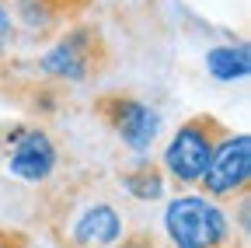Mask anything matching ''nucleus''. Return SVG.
Returning a JSON list of instances; mask_svg holds the SVG:
<instances>
[{
  "label": "nucleus",
  "mask_w": 251,
  "mask_h": 248,
  "mask_svg": "<svg viewBox=\"0 0 251 248\" xmlns=\"http://www.w3.org/2000/svg\"><path fill=\"white\" fill-rule=\"evenodd\" d=\"M42 213L59 248H112L122 238V213L101 193L98 175L56 182Z\"/></svg>",
  "instance_id": "nucleus-1"
},
{
  "label": "nucleus",
  "mask_w": 251,
  "mask_h": 248,
  "mask_svg": "<svg viewBox=\"0 0 251 248\" xmlns=\"http://www.w3.org/2000/svg\"><path fill=\"white\" fill-rule=\"evenodd\" d=\"M112 63L108 42L101 35V28L94 25H70L67 32L49 46L35 70H42V81L49 84H87L94 77H101Z\"/></svg>",
  "instance_id": "nucleus-2"
},
{
  "label": "nucleus",
  "mask_w": 251,
  "mask_h": 248,
  "mask_svg": "<svg viewBox=\"0 0 251 248\" xmlns=\"http://www.w3.org/2000/svg\"><path fill=\"white\" fill-rule=\"evenodd\" d=\"M164 231L178 248H227L230 217L209 196H178L164 210Z\"/></svg>",
  "instance_id": "nucleus-3"
},
{
  "label": "nucleus",
  "mask_w": 251,
  "mask_h": 248,
  "mask_svg": "<svg viewBox=\"0 0 251 248\" xmlns=\"http://www.w3.org/2000/svg\"><path fill=\"white\" fill-rule=\"evenodd\" d=\"M224 137H227V126L209 112L185 119L175 130L168 150H164V165H161L164 175L171 182H178V185H199V178H202V171L209 165L213 147Z\"/></svg>",
  "instance_id": "nucleus-4"
},
{
  "label": "nucleus",
  "mask_w": 251,
  "mask_h": 248,
  "mask_svg": "<svg viewBox=\"0 0 251 248\" xmlns=\"http://www.w3.org/2000/svg\"><path fill=\"white\" fill-rule=\"evenodd\" d=\"M91 112L98 115V122L122 140V147H129L133 154H147L150 143L161 133V112L150 109L147 102H140L136 95H126V91H108L98 95L91 105Z\"/></svg>",
  "instance_id": "nucleus-5"
},
{
  "label": "nucleus",
  "mask_w": 251,
  "mask_h": 248,
  "mask_svg": "<svg viewBox=\"0 0 251 248\" xmlns=\"http://www.w3.org/2000/svg\"><path fill=\"white\" fill-rule=\"evenodd\" d=\"M0 158L7 161V171L21 182H49L56 165H59V150L52 137L42 126H7L0 133Z\"/></svg>",
  "instance_id": "nucleus-6"
},
{
  "label": "nucleus",
  "mask_w": 251,
  "mask_h": 248,
  "mask_svg": "<svg viewBox=\"0 0 251 248\" xmlns=\"http://www.w3.org/2000/svg\"><path fill=\"white\" fill-rule=\"evenodd\" d=\"M248 182H251V137L237 133V137H224L213 154H209V165L199 178V189L209 199H234L248 193Z\"/></svg>",
  "instance_id": "nucleus-7"
},
{
  "label": "nucleus",
  "mask_w": 251,
  "mask_h": 248,
  "mask_svg": "<svg viewBox=\"0 0 251 248\" xmlns=\"http://www.w3.org/2000/svg\"><path fill=\"white\" fill-rule=\"evenodd\" d=\"M87 4L91 0H14V28H21L25 39L42 42L84 14Z\"/></svg>",
  "instance_id": "nucleus-8"
},
{
  "label": "nucleus",
  "mask_w": 251,
  "mask_h": 248,
  "mask_svg": "<svg viewBox=\"0 0 251 248\" xmlns=\"http://www.w3.org/2000/svg\"><path fill=\"white\" fill-rule=\"evenodd\" d=\"M119 185H122V189L129 193L133 199L153 203V199H161V196H164V168L143 158L136 168H129V171H122V175H119Z\"/></svg>",
  "instance_id": "nucleus-9"
},
{
  "label": "nucleus",
  "mask_w": 251,
  "mask_h": 248,
  "mask_svg": "<svg viewBox=\"0 0 251 248\" xmlns=\"http://www.w3.org/2000/svg\"><path fill=\"white\" fill-rule=\"evenodd\" d=\"M206 67L216 81H244L251 74L248 46H213L206 53Z\"/></svg>",
  "instance_id": "nucleus-10"
},
{
  "label": "nucleus",
  "mask_w": 251,
  "mask_h": 248,
  "mask_svg": "<svg viewBox=\"0 0 251 248\" xmlns=\"http://www.w3.org/2000/svg\"><path fill=\"white\" fill-rule=\"evenodd\" d=\"M14 11H11V0H0V56H4L14 42Z\"/></svg>",
  "instance_id": "nucleus-11"
},
{
  "label": "nucleus",
  "mask_w": 251,
  "mask_h": 248,
  "mask_svg": "<svg viewBox=\"0 0 251 248\" xmlns=\"http://www.w3.org/2000/svg\"><path fill=\"white\" fill-rule=\"evenodd\" d=\"M0 248H31V241H28V234L0 224Z\"/></svg>",
  "instance_id": "nucleus-12"
},
{
  "label": "nucleus",
  "mask_w": 251,
  "mask_h": 248,
  "mask_svg": "<svg viewBox=\"0 0 251 248\" xmlns=\"http://www.w3.org/2000/svg\"><path fill=\"white\" fill-rule=\"evenodd\" d=\"M112 248H157V245H153V234H147V231H136V234H129V238L115 241Z\"/></svg>",
  "instance_id": "nucleus-13"
},
{
  "label": "nucleus",
  "mask_w": 251,
  "mask_h": 248,
  "mask_svg": "<svg viewBox=\"0 0 251 248\" xmlns=\"http://www.w3.org/2000/svg\"><path fill=\"white\" fill-rule=\"evenodd\" d=\"M175 248H178V245H175Z\"/></svg>",
  "instance_id": "nucleus-14"
}]
</instances>
